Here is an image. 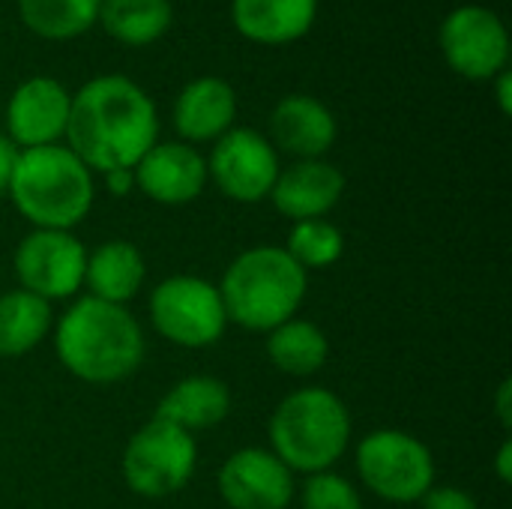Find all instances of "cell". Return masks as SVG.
<instances>
[{
	"instance_id": "9",
	"label": "cell",
	"mask_w": 512,
	"mask_h": 509,
	"mask_svg": "<svg viewBox=\"0 0 512 509\" xmlns=\"http://www.w3.org/2000/svg\"><path fill=\"white\" fill-rule=\"evenodd\" d=\"M438 39L450 69L471 81L495 78L510 63V33L486 6L468 3L453 9L441 24Z\"/></svg>"
},
{
	"instance_id": "32",
	"label": "cell",
	"mask_w": 512,
	"mask_h": 509,
	"mask_svg": "<svg viewBox=\"0 0 512 509\" xmlns=\"http://www.w3.org/2000/svg\"><path fill=\"white\" fill-rule=\"evenodd\" d=\"M510 393H512V384L510 381H504L501 384V390H498V417H501V423L510 429Z\"/></svg>"
},
{
	"instance_id": "2",
	"label": "cell",
	"mask_w": 512,
	"mask_h": 509,
	"mask_svg": "<svg viewBox=\"0 0 512 509\" xmlns=\"http://www.w3.org/2000/svg\"><path fill=\"white\" fill-rule=\"evenodd\" d=\"M57 360L84 384H117L144 360V333L138 321L114 303L81 297L57 324Z\"/></svg>"
},
{
	"instance_id": "28",
	"label": "cell",
	"mask_w": 512,
	"mask_h": 509,
	"mask_svg": "<svg viewBox=\"0 0 512 509\" xmlns=\"http://www.w3.org/2000/svg\"><path fill=\"white\" fill-rule=\"evenodd\" d=\"M18 156H21V150L9 141V135H0V198L9 195L12 174H15V165H18Z\"/></svg>"
},
{
	"instance_id": "7",
	"label": "cell",
	"mask_w": 512,
	"mask_h": 509,
	"mask_svg": "<svg viewBox=\"0 0 512 509\" xmlns=\"http://www.w3.org/2000/svg\"><path fill=\"white\" fill-rule=\"evenodd\" d=\"M198 465V444L189 432L150 420L144 423L123 450V480L141 498H168L192 480Z\"/></svg>"
},
{
	"instance_id": "14",
	"label": "cell",
	"mask_w": 512,
	"mask_h": 509,
	"mask_svg": "<svg viewBox=\"0 0 512 509\" xmlns=\"http://www.w3.org/2000/svg\"><path fill=\"white\" fill-rule=\"evenodd\" d=\"M135 186L156 204L180 207L207 186V159L192 144H153L132 168Z\"/></svg>"
},
{
	"instance_id": "18",
	"label": "cell",
	"mask_w": 512,
	"mask_h": 509,
	"mask_svg": "<svg viewBox=\"0 0 512 509\" xmlns=\"http://www.w3.org/2000/svg\"><path fill=\"white\" fill-rule=\"evenodd\" d=\"M318 15V0H234V27L258 45H288L303 39Z\"/></svg>"
},
{
	"instance_id": "30",
	"label": "cell",
	"mask_w": 512,
	"mask_h": 509,
	"mask_svg": "<svg viewBox=\"0 0 512 509\" xmlns=\"http://www.w3.org/2000/svg\"><path fill=\"white\" fill-rule=\"evenodd\" d=\"M495 90H498V105H501V111H504V114H510L512 111V72L510 69H501V72L495 75Z\"/></svg>"
},
{
	"instance_id": "31",
	"label": "cell",
	"mask_w": 512,
	"mask_h": 509,
	"mask_svg": "<svg viewBox=\"0 0 512 509\" xmlns=\"http://www.w3.org/2000/svg\"><path fill=\"white\" fill-rule=\"evenodd\" d=\"M495 471L501 477V483H510L512 480V444L504 441L501 450H498V459H495Z\"/></svg>"
},
{
	"instance_id": "12",
	"label": "cell",
	"mask_w": 512,
	"mask_h": 509,
	"mask_svg": "<svg viewBox=\"0 0 512 509\" xmlns=\"http://www.w3.org/2000/svg\"><path fill=\"white\" fill-rule=\"evenodd\" d=\"M216 483L231 509H288L294 501V474L261 447H246L225 459Z\"/></svg>"
},
{
	"instance_id": "22",
	"label": "cell",
	"mask_w": 512,
	"mask_h": 509,
	"mask_svg": "<svg viewBox=\"0 0 512 509\" xmlns=\"http://www.w3.org/2000/svg\"><path fill=\"white\" fill-rule=\"evenodd\" d=\"M51 303L30 291L0 294V357H21L51 333Z\"/></svg>"
},
{
	"instance_id": "6",
	"label": "cell",
	"mask_w": 512,
	"mask_h": 509,
	"mask_svg": "<svg viewBox=\"0 0 512 509\" xmlns=\"http://www.w3.org/2000/svg\"><path fill=\"white\" fill-rule=\"evenodd\" d=\"M357 474L390 504H417L435 486V459L423 441L399 429H378L357 447Z\"/></svg>"
},
{
	"instance_id": "27",
	"label": "cell",
	"mask_w": 512,
	"mask_h": 509,
	"mask_svg": "<svg viewBox=\"0 0 512 509\" xmlns=\"http://www.w3.org/2000/svg\"><path fill=\"white\" fill-rule=\"evenodd\" d=\"M420 504H423V509H480L468 492H462L456 486H432L420 498Z\"/></svg>"
},
{
	"instance_id": "19",
	"label": "cell",
	"mask_w": 512,
	"mask_h": 509,
	"mask_svg": "<svg viewBox=\"0 0 512 509\" xmlns=\"http://www.w3.org/2000/svg\"><path fill=\"white\" fill-rule=\"evenodd\" d=\"M231 411L228 384L213 375H192L177 381L156 408V420H165L183 432H201L219 426Z\"/></svg>"
},
{
	"instance_id": "8",
	"label": "cell",
	"mask_w": 512,
	"mask_h": 509,
	"mask_svg": "<svg viewBox=\"0 0 512 509\" xmlns=\"http://www.w3.org/2000/svg\"><path fill=\"white\" fill-rule=\"evenodd\" d=\"M150 318L162 339L180 348H210L225 333L219 288L198 276H171L150 294Z\"/></svg>"
},
{
	"instance_id": "1",
	"label": "cell",
	"mask_w": 512,
	"mask_h": 509,
	"mask_svg": "<svg viewBox=\"0 0 512 509\" xmlns=\"http://www.w3.org/2000/svg\"><path fill=\"white\" fill-rule=\"evenodd\" d=\"M156 135V105L126 75H99L72 96L66 141L90 171L135 168Z\"/></svg>"
},
{
	"instance_id": "3",
	"label": "cell",
	"mask_w": 512,
	"mask_h": 509,
	"mask_svg": "<svg viewBox=\"0 0 512 509\" xmlns=\"http://www.w3.org/2000/svg\"><path fill=\"white\" fill-rule=\"evenodd\" d=\"M306 288V270L285 249L255 246L228 264L219 297L228 321L255 333H270L297 318Z\"/></svg>"
},
{
	"instance_id": "10",
	"label": "cell",
	"mask_w": 512,
	"mask_h": 509,
	"mask_svg": "<svg viewBox=\"0 0 512 509\" xmlns=\"http://www.w3.org/2000/svg\"><path fill=\"white\" fill-rule=\"evenodd\" d=\"M87 249L69 231H30L15 249V276L21 291L51 300H66L84 285Z\"/></svg>"
},
{
	"instance_id": "21",
	"label": "cell",
	"mask_w": 512,
	"mask_h": 509,
	"mask_svg": "<svg viewBox=\"0 0 512 509\" xmlns=\"http://www.w3.org/2000/svg\"><path fill=\"white\" fill-rule=\"evenodd\" d=\"M267 354L279 372L306 378V375H315L324 369V363L330 357V342L318 324L291 318V321L279 324L276 330H270Z\"/></svg>"
},
{
	"instance_id": "25",
	"label": "cell",
	"mask_w": 512,
	"mask_h": 509,
	"mask_svg": "<svg viewBox=\"0 0 512 509\" xmlns=\"http://www.w3.org/2000/svg\"><path fill=\"white\" fill-rule=\"evenodd\" d=\"M282 249L306 273L309 270H327V267H333L342 258L345 237L327 219H306V222H294V228L288 231V243Z\"/></svg>"
},
{
	"instance_id": "24",
	"label": "cell",
	"mask_w": 512,
	"mask_h": 509,
	"mask_svg": "<svg viewBox=\"0 0 512 509\" xmlns=\"http://www.w3.org/2000/svg\"><path fill=\"white\" fill-rule=\"evenodd\" d=\"M102 0H18L21 21L42 39H72L99 21Z\"/></svg>"
},
{
	"instance_id": "17",
	"label": "cell",
	"mask_w": 512,
	"mask_h": 509,
	"mask_svg": "<svg viewBox=\"0 0 512 509\" xmlns=\"http://www.w3.org/2000/svg\"><path fill=\"white\" fill-rule=\"evenodd\" d=\"M237 117V96L228 81L204 75L189 81L174 102V126L186 141H216Z\"/></svg>"
},
{
	"instance_id": "5",
	"label": "cell",
	"mask_w": 512,
	"mask_h": 509,
	"mask_svg": "<svg viewBox=\"0 0 512 509\" xmlns=\"http://www.w3.org/2000/svg\"><path fill=\"white\" fill-rule=\"evenodd\" d=\"M348 441L351 414L345 402L324 387L285 396L270 417V453L282 459L291 474L330 471L345 456Z\"/></svg>"
},
{
	"instance_id": "20",
	"label": "cell",
	"mask_w": 512,
	"mask_h": 509,
	"mask_svg": "<svg viewBox=\"0 0 512 509\" xmlns=\"http://www.w3.org/2000/svg\"><path fill=\"white\" fill-rule=\"evenodd\" d=\"M144 276H147L144 255L126 240H108L87 255L84 285L96 300L123 306L141 291Z\"/></svg>"
},
{
	"instance_id": "23",
	"label": "cell",
	"mask_w": 512,
	"mask_h": 509,
	"mask_svg": "<svg viewBox=\"0 0 512 509\" xmlns=\"http://www.w3.org/2000/svg\"><path fill=\"white\" fill-rule=\"evenodd\" d=\"M171 0H102L99 21L123 45L141 48L171 27Z\"/></svg>"
},
{
	"instance_id": "29",
	"label": "cell",
	"mask_w": 512,
	"mask_h": 509,
	"mask_svg": "<svg viewBox=\"0 0 512 509\" xmlns=\"http://www.w3.org/2000/svg\"><path fill=\"white\" fill-rule=\"evenodd\" d=\"M105 186H108V192H111V195H117V198L129 195V192L135 189V174H132V168L108 171V174H105Z\"/></svg>"
},
{
	"instance_id": "26",
	"label": "cell",
	"mask_w": 512,
	"mask_h": 509,
	"mask_svg": "<svg viewBox=\"0 0 512 509\" xmlns=\"http://www.w3.org/2000/svg\"><path fill=\"white\" fill-rule=\"evenodd\" d=\"M300 498H303V509H363L354 483L333 471L309 474Z\"/></svg>"
},
{
	"instance_id": "16",
	"label": "cell",
	"mask_w": 512,
	"mask_h": 509,
	"mask_svg": "<svg viewBox=\"0 0 512 509\" xmlns=\"http://www.w3.org/2000/svg\"><path fill=\"white\" fill-rule=\"evenodd\" d=\"M276 147L300 159H321L336 141V117L315 96H285L270 114Z\"/></svg>"
},
{
	"instance_id": "4",
	"label": "cell",
	"mask_w": 512,
	"mask_h": 509,
	"mask_svg": "<svg viewBox=\"0 0 512 509\" xmlns=\"http://www.w3.org/2000/svg\"><path fill=\"white\" fill-rule=\"evenodd\" d=\"M90 168L60 144L21 150L9 198L15 210L42 231H69L93 207Z\"/></svg>"
},
{
	"instance_id": "15",
	"label": "cell",
	"mask_w": 512,
	"mask_h": 509,
	"mask_svg": "<svg viewBox=\"0 0 512 509\" xmlns=\"http://www.w3.org/2000/svg\"><path fill=\"white\" fill-rule=\"evenodd\" d=\"M345 177L324 159H300L288 171H279L270 198L273 207L291 222L324 219L342 198Z\"/></svg>"
},
{
	"instance_id": "11",
	"label": "cell",
	"mask_w": 512,
	"mask_h": 509,
	"mask_svg": "<svg viewBox=\"0 0 512 509\" xmlns=\"http://www.w3.org/2000/svg\"><path fill=\"white\" fill-rule=\"evenodd\" d=\"M207 177L231 201L258 204L270 198V189L279 177V159L273 141L255 129H228L216 138V147L207 162Z\"/></svg>"
},
{
	"instance_id": "13",
	"label": "cell",
	"mask_w": 512,
	"mask_h": 509,
	"mask_svg": "<svg viewBox=\"0 0 512 509\" xmlns=\"http://www.w3.org/2000/svg\"><path fill=\"white\" fill-rule=\"evenodd\" d=\"M69 105H72V96L57 78L33 75L21 81L6 105L9 141L18 150L57 144V138L66 135Z\"/></svg>"
}]
</instances>
